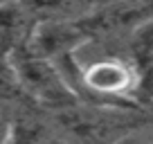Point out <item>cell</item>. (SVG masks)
<instances>
[{
  "label": "cell",
  "mask_w": 153,
  "mask_h": 144,
  "mask_svg": "<svg viewBox=\"0 0 153 144\" xmlns=\"http://www.w3.org/2000/svg\"><path fill=\"white\" fill-rule=\"evenodd\" d=\"M110 144H151V131L149 126H135V128L117 135Z\"/></svg>",
  "instance_id": "4"
},
{
  "label": "cell",
  "mask_w": 153,
  "mask_h": 144,
  "mask_svg": "<svg viewBox=\"0 0 153 144\" xmlns=\"http://www.w3.org/2000/svg\"><path fill=\"white\" fill-rule=\"evenodd\" d=\"M20 95H23V90H20L18 77H16L14 63H11V54L0 50V106L16 101Z\"/></svg>",
  "instance_id": "3"
},
{
  "label": "cell",
  "mask_w": 153,
  "mask_h": 144,
  "mask_svg": "<svg viewBox=\"0 0 153 144\" xmlns=\"http://www.w3.org/2000/svg\"><path fill=\"white\" fill-rule=\"evenodd\" d=\"M9 54L23 95L54 108H70L76 101V95L52 61L34 56L25 48H18Z\"/></svg>",
  "instance_id": "1"
},
{
  "label": "cell",
  "mask_w": 153,
  "mask_h": 144,
  "mask_svg": "<svg viewBox=\"0 0 153 144\" xmlns=\"http://www.w3.org/2000/svg\"><path fill=\"white\" fill-rule=\"evenodd\" d=\"M72 61L79 74V86L90 95L104 99H124L140 88V74L124 59L97 56L88 63H81L72 54Z\"/></svg>",
  "instance_id": "2"
},
{
  "label": "cell",
  "mask_w": 153,
  "mask_h": 144,
  "mask_svg": "<svg viewBox=\"0 0 153 144\" xmlns=\"http://www.w3.org/2000/svg\"><path fill=\"white\" fill-rule=\"evenodd\" d=\"M9 120L2 115V108H0V144H7V137H9Z\"/></svg>",
  "instance_id": "5"
}]
</instances>
